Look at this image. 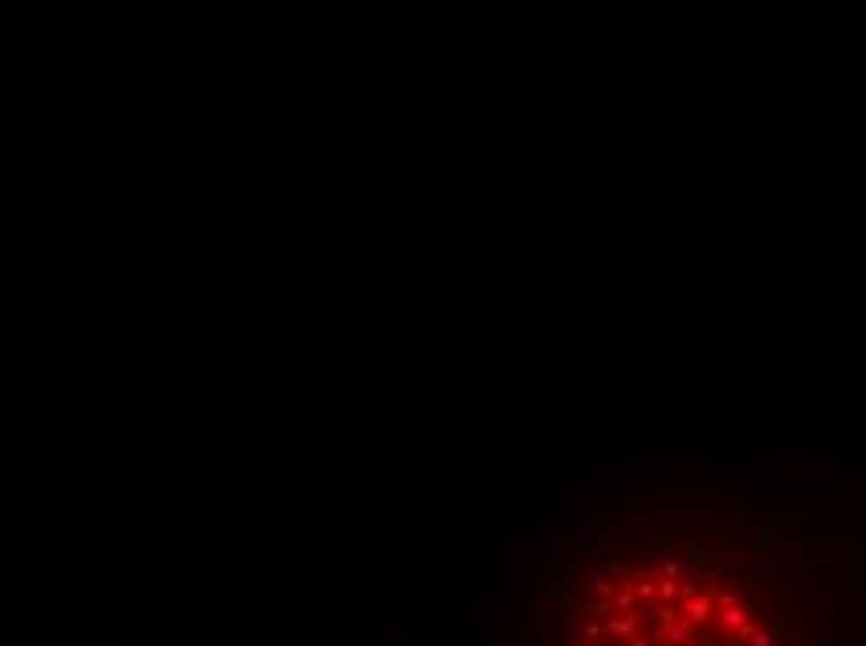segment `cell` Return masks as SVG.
Wrapping results in <instances>:
<instances>
[{"label":"cell","mask_w":866,"mask_h":646,"mask_svg":"<svg viewBox=\"0 0 866 646\" xmlns=\"http://www.w3.org/2000/svg\"><path fill=\"white\" fill-rule=\"evenodd\" d=\"M557 646H821L770 561L698 538L624 542L575 579Z\"/></svg>","instance_id":"cell-1"}]
</instances>
